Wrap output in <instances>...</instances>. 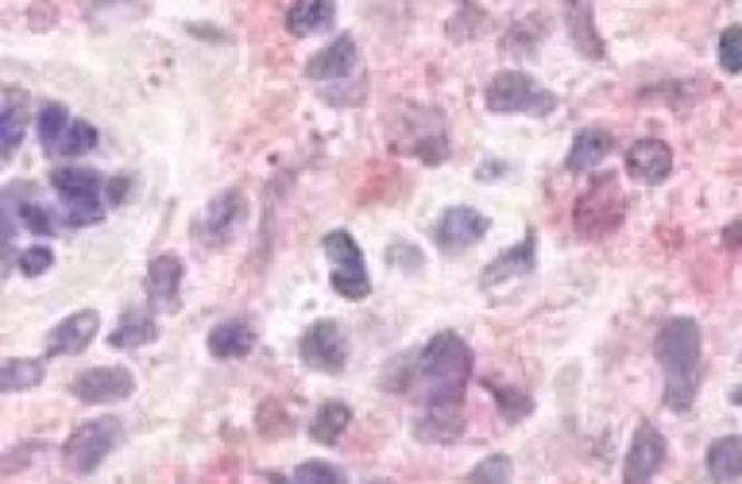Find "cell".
I'll return each instance as SVG.
<instances>
[{
    "label": "cell",
    "mask_w": 742,
    "mask_h": 484,
    "mask_svg": "<svg viewBox=\"0 0 742 484\" xmlns=\"http://www.w3.org/2000/svg\"><path fill=\"white\" fill-rule=\"evenodd\" d=\"M623 217H626V198L623 190H619V179L615 175H600V179L581 194L573 221L581 237L600 240V237H611V233L623 225Z\"/></svg>",
    "instance_id": "obj_5"
},
{
    "label": "cell",
    "mask_w": 742,
    "mask_h": 484,
    "mask_svg": "<svg viewBox=\"0 0 742 484\" xmlns=\"http://www.w3.org/2000/svg\"><path fill=\"white\" fill-rule=\"evenodd\" d=\"M105 217L101 201H67V209H62V225L67 229H81V225H97Z\"/></svg>",
    "instance_id": "obj_36"
},
{
    "label": "cell",
    "mask_w": 742,
    "mask_h": 484,
    "mask_svg": "<svg viewBox=\"0 0 742 484\" xmlns=\"http://www.w3.org/2000/svg\"><path fill=\"white\" fill-rule=\"evenodd\" d=\"M51 190L62 201H101L105 179L86 167H59V171H51Z\"/></svg>",
    "instance_id": "obj_21"
},
{
    "label": "cell",
    "mask_w": 742,
    "mask_h": 484,
    "mask_svg": "<svg viewBox=\"0 0 742 484\" xmlns=\"http://www.w3.org/2000/svg\"><path fill=\"white\" fill-rule=\"evenodd\" d=\"M155 337H159V326H155V318L148 310H125L120 314V322H117V329L109 334V345L112 349H120V353H132V349H144V345H151Z\"/></svg>",
    "instance_id": "obj_22"
},
{
    "label": "cell",
    "mask_w": 742,
    "mask_h": 484,
    "mask_svg": "<svg viewBox=\"0 0 742 484\" xmlns=\"http://www.w3.org/2000/svg\"><path fill=\"white\" fill-rule=\"evenodd\" d=\"M97 326H101L97 310L67 314V318L47 334V357H75V353H81L97 337Z\"/></svg>",
    "instance_id": "obj_16"
},
{
    "label": "cell",
    "mask_w": 742,
    "mask_h": 484,
    "mask_svg": "<svg viewBox=\"0 0 742 484\" xmlns=\"http://www.w3.org/2000/svg\"><path fill=\"white\" fill-rule=\"evenodd\" d=\"M461 431H464L461 407H426L418 418H414V434H418L422 442H437V446L456 442Z\"/></svg>",
    "instance_id": "obj_23"
},
{
    "label": "cell",
    "mask_w": 742,
    "mask_h": 484,
    "mask_svg": "<svg viewBox=\"0 0 742 484\" xmlns=\"http://www.w3.org/2000/svg\"><path fill=\"white\" fill-rule=\"evenodd\" d=\"M739 360H742V357H739Z\"/></svg>",
    "instance_id": "obj_40"
},
{
    "label": "cell",
    "mask_w": 742,
    "mask_h": 484,
    "mask_svg": "<svg viewBox=\"0 0 742 484\" xmlns=\"http://www.w3.org/2000/svg\"><path fill=\"white\" fill-rule=\"evenodd\" d=\"M295 481L298 484H340V481H348L345 477V470H337V465H329V462H301L298 470H295Z\"/></svg>",
    "instance_id": "obj_35"
},
{
    "label": "cell",
    "mask_w": 742,
    "mask_h": 484,
    "mask_svg": "<svg viewBox=\"0 0 742 484\" xmlns=\"http://www.w3.org/2000/svg\"><path fill=\"white\" fill-rule=\"evenodd\" d=\"M484 237H487V217L479 214V209L448 206L434 221V245L442 248V253H464V248H472Z\"/></svg>",
    "instance_id": "obj_10"
},
{
    "label": "cell",
    "mask_w": 742,
    "mask_h": 484,
    "mask_svg": "<svg viewBox=\"0 0 742 484\" xmlns=\"http://www.w3.org/2000/svg\"><path fill=\"white\" fill-rule=\"evenodd\" d=\"M28 120H31V97L23 90H4V101H0V156L4 159L16 156Z\"/></svg>",
    "instance_id": "obj_20"
},
{
    "label": "cell",
    "mask_w": 742,
    "mask_h": 484,
    "mask_svg": "<svg viewBox=\"0 0 742 484\" xmlns=\"http://www.w3.org/2000/svg\"><path fill=\"white\" fill-rule=\"evenodd\" d=\"M511 477H515V465H511L507 454H492L484 457V462L476 465V470L468 473L472 484H507Z\"/></svg>",
    "instance_id": "obj_31"
},
{
    "label": "cell",
    "mask_w": 742,
    "mask_h": 484,
    "mask_svg": "<svg viewBox=\"0 0 742 484\" xmlns=\"http://www.w3.org/2000/svg\"><path fill=\"white\" fill-rule=\"evenodd\" d=\"M410 376L418 381L422 395H426V407H461L464 387L472 376V349L461 334L442 329L434 334L422 353L414 357Z\"/></svg>",
    "instance_id": "obj_1"
},
{
    "label": "cell",
    "mask_w": 742,
    "mask_h": 484,
    "mask_svg": "<svg viewBox=\"0 0 742 484\" xmlns=\"http://www.w3.org/2000/svg\"><path fill=\"white\" fill-rule=\"evenodd\" d=\"M561 20H565V31L573 39V47L592 62L607 59V43H603L600 28H595V12L592 0H561Z\"/></svg>",
    "instance_id": "obj_12"
},
{
    "label": "cell",
    "mask_w": 742,
    "mask_h": 484,
    "mask_svg": "<svg viewBox=\"0 0 742 484\" xmlns=\"http://www.w3.org/2000/svg\"><path fill=\"white\" fill-rule=\"evenodd\" d=\"M206 345L217 360H240L256 349V329H251V322H244V318L217 322V326L209 329Z\"/></svg>",
    "instance_id": "obj_19"
},
{
    "label": "cell",
    "mask_w": 742,
    "mask_h": 484,
    "mask_svg": "<svg viewBox=\"0 0 742 484\" xmlns=\"http://www.w3.org/2000/svg\"><path fill=\"white\" fill-rule=\"evenodd\" d=\"M128 194H132V175H112V179H105V206H125Z\"/></svg>",
    "instance_id": "obj_37"
},
{
    "label": "cell",
    "mask_w": 742,
    "mask_h": 484,
    "mask_svg": "<svg viewBox=\"0 0 742 484\" xmlns=\"http://www.w3.org/2000/svg\"><path fill=\"white\" fill-rule=\"evenodd\" d=\"M611 151H615V136H611L607 128H581L573 148H568V156H565V171L568 175L595 171Z\"/></svg>",
    "instance_id": "obj_18"
},
{
    "label": "cell",
    "mask_w": 742,
    "mask_h": 484,
    "mask_svg": "<svg viewBox=\"0 0 742 484\" xmlns=\"http://www.w3.org/2000/svg\"><path fill=\"white\" fill-rule=\"evenodd\" d=\"M97 148V128L89 125V120H75L67 132V140H62L59 156H86V151Z\"/></svg>",
    "instance_id": "obj_33"
},
{
    "label": "cell",
    "mask_w": 742,
    "mask_h": 484,
    "mask_svg": "<svg viewBox=\"0 0 742 484\" xmlns=\"http://www.w3.org/2000/svg\"><path fill=\"white\" fill-rule=\"evenodd\" d=\"M298 357L306 360L309 368H317V373L340 376L348 368V334L333 318L314 322V326L301 334Z\"/></svg>",
    "instance_id": "obj_7"
},
{
    "label": "cell",
    "mask_w": 742,
    "mask_h": 484,
    "mask_svg": "<svg viewBox=\"0 0 742 484\" xmlns=\"http://www.w3.org/2000/svg\"><path fill=\"white\" fill-rule=\"evenodd\" d=\"M70 392H75V399L93 403V407H97V403H120V399H128V395L136 392V376L128 373L125 365L86 368V373L75 376Z\"/></svg>",
    "instance_id": "obj_9"
},
{
    "label": "cell",
    "mask_w": 742,
    "mask_h": 484,
    "mask_svg": "<svg viewBox=\"0 0 742 484\" xmlns=\"http://www.w3.org/2000/svg\"><path fill=\"white\" fill-rule=\"evenodd\" d=\"M484 101L499 117H515V112H530V117H550L557 109V93L542 90L530 75L522 70H499V75L487 82Z\"/></svg>",
    "instance_id": "obj_4"
},
{
    "label": "cell",
    "mask_w": 742,
    "mask_h": 484,
    "mask_svg": "<svg viewBox=\"0 0 742 484\" xmlns=\"http://www.w3.org/2000/svg\"><path fill=\"white\" fill-rule=\"evenodd\" d=\"M704 470L712 481H739L742 477V438L739 434H723L708 446Z\"/></svg>",
    "instance_id": "obj_24"
},
{
    "label": "cell",
    "mask_w": 742,
    "mask_h": 484,
    "mask_svg": "<svg viewBox=\"0 0 742 484\" xmlns=\"http://www.w3.org/2000/svg\"><path fill=\"white\" fill-rule=\"evenodd\" d=\"M348 426H353V407L340 399H329L317 407L314 423H309V438L321 442V446H337V442L345 438Z\"/></svg>",
    "instance_id": "obj_25"
},
{
    "label": "cell",
    "mask_w": 742,
    "mask_h": 484,
    "mask_svg": "<svg viewBox=\"0 0 742 484\" xmlns=\"http://www.w3.org/2000/svg\"><path fill=\"white\" fill-rule=\"evenodd\" d=\"M665 457H669L665 434L657 431L654 423H639V431H634L631 438V450H626V462H623V481L626 484L654 481L657 473L665 470Z\"/></svg>",
    "instance_id": "obj_8"
},
{
    "label": "cell",
    "mask_w": 742,
    "mask_h": 484,
    "mask_svg": "<svg viewBox=\"0 0 742 484\" xmlns=\"http://www.w3.org/2000/svg\"><path fill=\"white\" fill-rule=\"evenodd\" d=\"M182 279L186 268L175 253L155 256L148 276H144V290H148V303L155 310H178L182 306Z\"/></svg>",
    "instance_id": "obj_11"
},
{
    "label": "cell",
    "mask_w": 742,
    "mask_h": 484,
    "mask_svg": "<svg viewBox=\"0 0 742 484\" xmlns=\"http://www.w3.org/2000/svg\"><path fill=\"white\" fill-rule=\"evenodd\" d=\"M244 214H248V206H244V194L240 190H225L217 194L214 201H209L206 217H201V240H206L209 248H221L233 240L236 225L244 221Z\"/></svg>",
    "instance_id": "obj_14"
},
{
    "label": "cell",
    "mask_w": 742,
    "mask_h": 484,
    "mask_svg": "<svg viewBox=\"0 0 742 484\" xmlns=\"http://www.w3.org/2000/svg\"><path fill=\"white\" fill-rule=\"evenodd\" d=\"M356 59H360V55H356V39L337 36L329 47H321V51L306 62V78L309 82H337V78L353 75Z\"/></svg>",
    "instance_id": "obj_17"
},
{
    "label": "cell",
    "mask_w": 742,
    "mask_h": 484,
    "mask_svg": "<svg viewBox=\"0 0 742 484\" xmlns=\"http://www.w3.org/2000/svg\"><path fill=\"white\" fill-rule=\"evenodd\" d=\"M731 403H735V407H742V387H731V395H728Z\"/></svg>",
    "instance_id": "obj_39"
},
{
    "label": "cell",
    "mask_w": 742,
    "mask_h": 484,
    "mask_svg": "<svg viewBox=\"0 0 742 484\" xmlns=\"http://www.w3.org/2000/svg\"><path fill=\"white\" fill-rule=\"evenodd\" d=\"M534 264H537V233L530 229L515 248H507V253H499L492 264H487L484 276H479V287L495 290V287L511 284V279H522L534 271Z\"/></svg>",
    "instance_id": "obj_13"
},
{
    "label": "cell",
    "mask_w": 742,
    "mask_h": 484,
    "mask_svg": "<svg viewBox=\"0 0 742 484\" xmlns=\"http://www.w3.org/2000/svg\"><path fill=\"white\" fill-rule=\"evenodd\" d=\"M4 198L16 206V217H20L23 229L36 233V237H51V233H55V217H51V209H47L43 201H39L28 187H8V190H4Z\"/></svg>",
    "instance_id": "obj_26"
},
{
    "label": "cell",
    "mask_w": 742,
    "mask_h": 484,
    "mask_svg": "<svg viewBox=\"0 0 742 484\" xmlns=\"http://www.w3.org/2000/svg\"><path fill=\"white\" fill-rule=\"evenodd\" d=\"M723 248H731V253H735V248H742V217H739V221H731L728 229H723Z\"/></svg>",
    "instance_id": "obj_38"
},
{
    "label": "cell",
    "mask_w": 742,
    "mask_h": 484,
    "mask_svg": "<svg viewBox=\"0 0 742 484\" xmlns=\"http://www.w3.org/2000/svg\"><path fill=\"white\" fill-rule=\"evenodd\" d=\"M51 264H55V253L47 245H31V248H23V253L16 256V271H20V276H28V279L51 271Z\"/></svg>",
    "instance_id": "obj_32"
},
{
    "label": "cell",
    "mask_w": 742,
    "mask_h": 484,
    "mask_svg": "<svg viewBox=\"0 0 742 484\" xmlns=\"http://www.w3.org/2000/svg\"><path fill=\"white\" fill-rule=\"evenodd\" d=\"M720 67L728 70V75H739V70H742V28H739V23L723 28V36H720Z\"/></svg>",
    "instance_id": "obj_34"
},
{
    "label": "cell",
    "mask_w": 742,
    "mask_h": 484,
    "mask_svg": "<svg viewBox=\"0 0 742 484\" xmlns=\"http://www.w3.org/2000/svg\"><path fill=\"white\" fill-rule=\"evenodd\" d=\"M626 171H631V179L646 182V187H657V182H665L669 171H673V151H669L665 140H654V136L634 140L631 151H626Z\"/></svg>",
    "instance_id": "obj_15"
},
{
    "label": "cell",
    "mask_w": 742,
    "mask_h": 484,
    "mask_svg": "<svg viewBox=\"0 0 742 484\" xmlns=\"http://www.w3.org/2000/svg\"><path fill=\"white\" fill-rule=\"evenodd\" d=\"M43 376H47L43 360L12 357V360H4V368H0V387H4V392H28V387L43 384Z\"/></svg>",
    "instance_id": "obj_29"
},
{
    "label": "cell",
    "mask_w": 742,
    "mask_h": 484,
    "mask_svg": "<svg viewBox=\"0 0 742 484\" xmlns=\"http://www.w3.org/2000/svg\"><path fill=\"white\" fill-rule=\"evenodd\" d=\"M337 16L333 0H295L287 8V31L290 36H314V31H325Z\"/></svg>",
    "instance_id": "obj_27"
},
{
    "label": "cell",
    "mask_w": 742,
    "mask_h": 484,
    "mask_svg": "<svg viewBox=\"0 0 742 484\" xmlns=\"http://www.w3.org/2000/svg\"><path fill=\"white\" fill-rule=\"evenodd\" d=\"M654 357L665 373V407L689 411L700 384V326L692 318H669L654 337Z\"/></svg>",
    "instance_id": "obj_2"
},
{
    "label": "cell",
    "mask_w": 742,
    "mask_h": 484,
    "mask_svg": "<svg viewBox=\"0 0 742 484\" xmlns=\"http://www.w3.org/2000/svg\"><path fill=\"white\" fill-rule=\"evenodd\" d=\"M120 438H125V426L112 415L81 423L67 438V446H62V465H67L75 477H89V473H97L109 462V454L120 446Z\"/></svg>",
    "instance_id": "obj_3"
},
{
    "label": "cell",
    "mask_w": 742,
    "mask_h": 484,
    "mask_svg": "<svg viewBox=\"0 0 742 484\" xmlns=\"http://www.w3.org/2000/svg\"><path fill=\"white\" fill-rule=\"evenodd\" d=\"M495 395V403H499V415L507 418V423H522V418L534 411V395L530 392H518V387H503V384H487Z\"/></svg>",
    "instance_id": "obj_30"
},
{
    "label": "cell",
    "mask_w": 742,
    "mask_h": 484,
    "mask_svg": "<svg viewBox=\"0 0 742 484\" xmlns=\"http://www.w3.org/2000/svg\"><path fill=\"white\" fill-rule=\"evenodd\" d=\"M70 112H67V105H43V109L36 112V132H39V144H43V151L47 156H59V148H62V140H67V132H70Z\"/></svg>",
    "instance_id": "obj_28"
},
{
    "label": "cell",
    "mask_w": 742,
    "mask_h": 484,
    "mask_svg": "<svg viewBox=\"0 0 742 484\" xmlns=\"http://www.w3.org/2000/svg\"><path fill=\"white\" fill-rule=\"evenodd\" d=\"M321 248H325V256H329V264H333V276H329L333 290H337L340 298H348V303H364V298L372 295V279H368V268H364V253H360V245H356L353 233H348V229L325 233Z\"/></svg>",
    "instance_id": "obj_6"
}]
</instances>
